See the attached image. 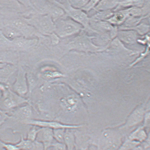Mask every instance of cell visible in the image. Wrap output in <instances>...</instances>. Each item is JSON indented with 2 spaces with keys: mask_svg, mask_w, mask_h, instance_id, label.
Returning a JSON list of instances; mask_svg holds the SVG:
<instances>
[{
  "mask_svg": "<svg viewBox=\"0 0 150 150\" xmlns=\"http://www.w3.org/2000/svg\"><path fill=\"white\" fill-rule=\"evenodd\" d=\"M13 43L14 45L19 48H25L30 47L34 43L32 40L23 39H17L15 40Z\"/></svg>",
  "mask_w": 150,
  "mask_h": 150,
  "instance_id": "9a60e30c",
  "label": "cell"
},
{
  "mask_svg": "<svg viewBox=\"0 0 150 150\" xmlns=\"http://www.w3.org/2000/svg\"><path fill=\"white\" fill-rule=\"evenodd\" d=\"M38 135L40 136L39 140L44 145L45 150L47 149L54 143L53 130L48 128H42Z\"/></svg>",
  "mask_w": 150,
  "mask_h": 150,
  "instance_id": "277c9868",
  "label": "cell"
},
{
  "mask_svg": "<svg viewBox=\"0 0 150 150\" xmlns=\"http://www.w3.org/2000/svg\"><path fill=\"white\" fill-rule=\"evenodd\" d=\"M0 146L5 150H20L15 144L3 142L0 139Z\"/></svg>",
  "mask_w": 150,
  "mask_h": 150,
  "instance_id": "d6986e66",
  "label": "cell"
},
{
  "mask_svg": "<svg viewBox=\"0 0 150 150\" xmlns=\"http://www.w3.org/2000/svg\"><path fill=\"white\" fill-rule=\"evenodd\" d=\"M13 89L17 94L20 95H25L28 92V87L25 77L20 76L13 85Z\"/></svg>",
  "mask_w": 150,
  "mask_h": 150,
  "instance_id": "ba28073f",
  "label": "cell"
},
{
  "mask_svg": "<svg viewBox=\"0 0 150 150\" xmlns=\"http://www.w3.org/2000/svg\"><path fill=\"white\" fill-rule=\"evenodd\" d=\"M81 26L71 20H62L57 23L56 30L61 37L72 35L79 31Z\"/></svg>",
  "mask_w": 150,
  "mask_h": 150,
  "instance_id": "7a4b0ae2",
  "label": "cell"
},
{
  "mask_svg": "<svg viewBox=\"0 0 150 150\" xmlns=\"http://www.w3.org/2000/svg\"><path fill=\"white\" fill-rule=\"evenodd\" d=\"M15 145L20 150H45L44 145L41 142L37 140L32 141L24 139L22 136Z\"/></svg>",
  "mask_w": 150,
  "mask_h": 150,
  "instance_id": "3957f363",
  "label": "cell"
},
{
  "mask_svg": "<svg viewBox=\"0 0 150 150\" xmlns=\"http://www.w3.org/2000/svg\"><path fill=\"white\" fill-rule=\"evenodd\" d=\"M66 129H58L53 130V137L57 142L64 143Z\"/></svg>",
  "mask_w": 150,
  "mask_h": 150,
  "instance_id": "5bb4252c",
  "label": "cell"
},
{
  "mask_svg": "<svg viewBox=\"0 0 150 150\" xmlns=\"http://www.w3.org/2000/svg\"></svg>",
  "mask_w": 150,
  "mask_h": 150,
  "instance_id": "7402d4cb",
  "label": "cell"
},
{
  "mask_svg": "<svg viewBox=\"0 0 150 150\" xmlns=\"http://www.w3.org/2000/svg\"><path fill=\"white\" fill-rule=\"evenodd\" d=\"M13 116L23 122L24 121L31 119L33 112L30 106H26L21 107L14 112Z\"/></svg>",
  "mask_w": 150,
  "mask_h": 150,
  "instance_id": "52a82bcc",
  "label": "cell"
},
{
  "mask_svg": "<svg viewBox=\"0 0 150 150\" xmlns=\"http://www.w3.org/2000/svg\"><path fill=\"white\" fill-rule=\"evenodd\" d=\"M10 117V116L7 114L6 112L0 110V126L4 123L7 119Z\"/></svg>",
  "mask_w": 150,
  "mask_h": 150,
  "instance_id": "ffe728a7",
  "label": "cell"
},
{
  "mask_svg": "<svg viewBox=\"0 0 150 150\" xmlns=\"http://www.w3.org/2000/svg\"></svg>",
  "mask_w": 150,
  "mask_h": 150,
  "instance_id": "603a6c76",
  "label": "cell"
},
{
  "mask_svg": "<svg viewBox=\"0 0 150 150\" xmlns=\"http://www.w3.org/2000/svg\"><path fill=\"white\" fill-rule=\"evenodd\" d=\"M127 138L131 140L141 144L147 139V136L146 133L144 130H139L131 134Z\"/></svg>",
  "mask_w": 150,
  "mask_h": 150,
  "instance_id": "30bf717a",
  "label": "cell"
},
{
  "mask_svg": "<svg viewBox=\"0 0 150 150\" xmlns=\"http://www.w3.org/2000/svg\"><path fill=\"white\" fill-rule=\"evenodd\" d=\"M27 102L26 100L23 98L20 97L13 92H10V95L4 100V103L6 107L12 108Z\"/></svg>",
  "mask_w": 150,
  "mask_h": 150,
  "instance_id": "8992f818",
  "label": "cell"
},
{
  "mask_svg": "<svg viewBox=\"0 0 150 150\" xmlns=\"http://www.w3.org/2000/svg\"><path fill=\"white\" fill-rule=\"evenodd\" d=\"M120 37L122 40L126 43H134L136 39V34L132 32H125L120 33Z\"/></svg>",
  "mask_w": 150,
  "mask_h": 150,
  "instance_id": "4fadbf2b",
  "label": "cell"
},
{
  "mask_svg": "<svg viewBox=\"0 0 150 150\" xmlns=\"http://www.w3.org/2000/svg\"><path fill=\"white\" fill-rule=\"evenodd\" d=\"M3 33L5 37L10 39H15L20 36L19 32L16 29L10 26L3 28Z\"/></svg>",
  "mask_w": 150,
  "mask_h": 150,
  "instance_id": "8fae6325",
  "label": "cell"
},
{
  "mask_svg": "<svg viewBox=\"0 0 150 150\" xmlns=\"http://www.w3.org/2000/svg\"><path fill=\"white\" fill-rule=\"evenodd\" d=\"M70 129H66L64 143L66 146L67 150H75L76 148V142L75 135Z\"/></svg>",
  "mask_w": 150,
  "mask_h": 150,
  "instance_id": "9c48e42d",
  "label": "cell"
},
{
  "mask_svg": "<svg viewBox=\"0 0 150 150\" xmlns=\"http://www.w3.org/2000/svg\"><path fill=\"white\" fill-rule=\"evenodd\" d=\"M45 150H67V149L64 143L56 142L53 143L50 146Z\"/></svg>",
  "mask_w": 150,
  "mask_h": 150,
  "instance_id": "ac0fdd59",
  "label": "cell"
},
{
  "mask_svg": "<svg viewBox=\"0 0 150 150\" xmlns=\"http://www.w3.org/2000/svg\"><path fill=\"white\" fill-rule=\"evenodd\" d=\"M88 41L83 39L77 40L73 43V46L77 49L81 50L89 49L91 47V45Z\"/></svg>",
  "mask_w": 150,
  "mask_h": 150,
  "instance_id": "2e32d148",
  "label": "cell"
},
{
  "mask_svg": "<svg viewBox=\"0 0 150 150\" xmlns=\"http://www.w3.org/2000/svg\"><path fill=\"white\" fill-rule=\"evenodd\" d=\"M98 1H91V3L88 4L87 5V6H86L83 8L85 10H88L90 9L93 6H94L95 4H96V2H97Z\"/></svg>",
  "mask_w": 150,
  "mask_h": 150,
  "instance_id": "44dd1931",
  "label": "cell"
},
{
  "mask_svg": "<svg viewBox=\"0 0 150 150\" xmlns=\"http://www.w3.org/2000/svg\"><path fill=\"white\" fill-rule=\"evenodd\" d=\"M140 144L139 143L131 140L127 138L123 141L118 150H132Z\"/></svg>",
  "mask_w": 150,
  "mask_h": 150,
  "instance_id": "7c38bea8",
  "label": "cell"
},
{
  "mask_svg": "<svg viewBox=\"0 0 150 150\" xmlns=\"http://www.w3.org/2000/svg\"><path fill=\"white\" fill-rule=\"evenodd\" d=\"M22 122L26 125L39 127L40 128H50L53 130L58 129H74L80 128L81 127V125H67L56 122L47 121L32 119L24 121Z\"/></svg>",
  "mask_w": 150,
  "mask_h": 150,
  "instance_id": "6da1fadb",
  "label": "cell"
},
{
  "mask_svg": "<svg viewBox=\"0 0 150 150\" xmlns=\"http://www.w3.org/2000/svg\"><path fill=\"white\" fill-rule=\"evenodd\" d=\"M66 11L74 20L81 23L86 27H89V18L83 12L80 10L74 9L70 6L67 9Z\"/></svg>",
  "mask_w": 150,
  "mask_h": 150,
  "instance_id": "5b68a950",
  "label": "cell"
},
{
  "mask_svg": "<svg viewBox=\"0 0 150 150\" xmlns=\"http://www.w3.org/2000/svg\"><path fill=\"white\" fill-rule=\"evenodd\" d=\"M41 129L42 128L38 129L36 127H33L28 133L26 139L32 141L37 140L38 134L40 132Z\"/></svg>",
  "mask_w": 150,
  "mask_h": 150,
  "instance_id": "e0dca14e",
  "label": "cell"
}]
</instances>
